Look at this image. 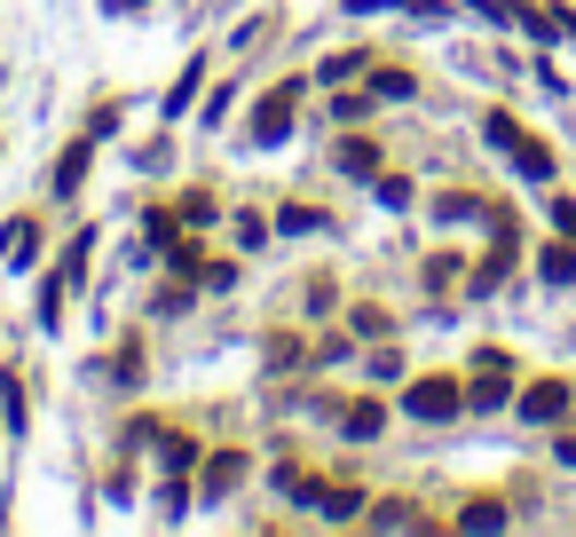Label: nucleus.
Instances as JSON below:
<instances>
[{"mask_svg":"<svg viewBox=\"0 0 576 537\" xmlns=\"http://www.w3.org/2000/svg\"><path fill=\"white\" fill-rule=\"evenodd\" d=\"M458 403H466V395H458V380H451V372H434V380H411V395H403V411L434 427V419H458Z\"/></svg>","mask_w":576,"mask_h":537,"instance_id":"nucleus-1","label":"nucleus"},{"mask_svg":"<svg viewBox=\"0 0 576 537\" xmlns=\"http://www.w3.org/2000/svg\"><path fill=\"white\" fill-rule=\"evenodd\" d=\"M158 458H166V475H182V466L197 458V443H182V434H158Z\"/></svg>","mask_w":576,"mask_h":537,"instance_id":"nucleus-14","label":"nucleus"},{"mask_svg":"<svg viewBox=\"0 0 576 537\" xmlns=\"http://www.w3.org/2000/svg\"><path fill=\"white\" fill-rule=\"evenodd\" d=\"M277 229H292V238H300V229H324V214H309V206H285V214H277Z\"/></svg>","mask_w":576,"mask_h":537,"instance_id":"nucleus-19","label":"nucleus"},{"mask_svg":"<svg viewBox=\"0 0 576 537\" xmlns=\"http://www.w3.org/2000/svg\"><path fill=\"white\" fill-rule=\"evenodd\" d=\"M371 529H419L411 506H371Z\"/></svg>","mask_w":576,"mask_h":537,"instance_id":"nucleus-15","label":"nucleus"},{"mask_svg":"<svg viewBox=\"0 0 576 537\" xmlns=\"http://www.w3.org/2000/svg\"><path fill=\"white\" fill-rule=\"evenodd\" d=\"M87 158H95V143H72V151L56 158V198H72V190H80V175H87Z\"/></svg>","mask_w":576,"mask_h":537,"instance_id":"nucleus-9","label":"nucleus"},{"mask_svg":"<svg viewBox=\"0 0 576 537\" xmlns=\"http://www.w3.org/2000/svg\"><path fill=\"white\" fill-rule=\"evenodd\" d=\"M104 9H143V0H104Z\"/></svg>","mask_w":576,"mask_h":537,"instance_id":"nucleus-24","label":"nucleus"},{"mask_svg":"<svg viewBox=\"0 0 576 537\" xmlns=\"http://www.w3.org/2000/svg\"><path fill=\"white\" fill-rule=\"evenodd\" d=\"M473 372H482V380H473V387H466V403H473V411H497V403H505V395H514V380H505V372H514V363H505L497 348H490L482 363H473Z\"/></svg>","mask_w":576,"mask_h":537,"instance_id":"nucleus-2","label":"nucleus"},{"mask_svg":"<svg viewBox=\"0 0 576 537\" xmlns=\"http://www.w3.org/2000/svg\"><path fill=\"white\" fill-rule=\"evenodd\" d=\"M482 134H490V143H497V151H514V134H521V127H514V119H505V111H490V119H482Z\"/></svg>","mask_w":576,"mask_h":537,"instance_id":"nucleus-18","label":"nucleus"},{"mask_svg":"<svg viewBox=\"0 0 576 537\" xmlns=\"http://www.w3.org/2000/svg\"><path fill=\"white\" fill-rule=\"evenodd\" d=\"M537 277H545V285H576V238H568V246H545V253H537Z\"/></svg>","mask_w":576,"mask_h":537,"instance_id":"nucleus-8","label":"nucleus"},{"mask_svg":"<svg viewBox=\"0 0 576 537\" xmlns=\"http://www.w3.org/2000/svg\"><path fill=\"white\" fill-rule=\"evenodd\" d=\"M197 80H206V63H190V72H182L175 87H166V119H182V111H190V95H197Z\"/></svg>","mask_w":576,"mask_h":537,"instance_id":"nucleus-11","label":"nucleus"},{"mask_svg":"<svg viewBox=\"0 0 576 537\" xmlns=\"http://www.w3.org/2000/svg\"><path fill=\"white\" fill-rule=\"evenodd\" d=\"M561 466H576V434H561Z\"/></svg>","mask_w":576,"mask_h":537,"instance_id":"nucleus-23","label":"nucleus"},{"mask_svg":"<svg viewBox=\"0 0 576 537\" xmlns=\"http://www.w3.org/2000/svg\"><path fill=\"white\" fill-rule=\"evenodd\" d=\"M340 427H348V443H371V434L387 427V411H380V403H356V411H348Z\"/></svg>","mask_w":576,"mask_h":537,"instance_id":"nucleus-10","label":"nucleus"},{"mask_svg":"<svg viewBox=\"0 0 576 537\" xmlns=\"http://www.w3.org/2000/svg\"><path fill=\"white\" fill-rule=\"evenodd\" d=\"M32 238H40V229H32V214H16L9 229H0V261H9V268H32Z\"/></svg>","mask_w":576,"mask_h":537,"instance_id":"nucleus-5","label":"nucleus"},{"mask_svg":"<svg viewBox=\"0 0 576 537\" xmlns=\"http://www.w3.org/2000/svg\"><path fill=\"white\" fill-rule=\"evenodd\" d=\"M568 403H576V387H568V380H537V387H521V419L545 427V419H561V411H568Z\"/></svg>","mask_w":576,"mask_h":537,"instance_id":"nucleus-3","label":"nucleus"},{"mask_svg":"<svg viewBox=\"0 0 576 537\" xmlns=\"http://www.w3.org/2000/svg\"><path fill=\"white\" fill-rule=\"evenodd\" d=\"M237 482H245V458L221 451V458H206V482H197V490H206V498H229Z\"/></svg>","mask_w":576,"mask_h":537,"instance_id":"nucleus-6","label":"nucleus"},{"mask_svg":"<svg viewBox=\"0 0 576 537\" xmlns=\"http://www.w3.org/2000/svg\"><path fill=\"white\" fill-rule=\"evenodd\" d=\"M553 222H561V238H576V198H553Z\"/></svg>","mask_w":576,"mask_h":537,"instance_id":"nucleus-22","label":"nucleus"},{"mask_svg":"<svg viewBox=\"0 0 576 537\" xmlns=\"http://www.w3.org/2000/svg\"><path fill=\"white\" fill-rule=\"evenodd\" d=\"M371 87H380V95H387V104H403V95H411V72H380V80H371Z\"/></svg>","mask_w":576,"mask_h":537,"instance_id":"nucleus-21","label":"nucleus"},{"mask_svg":"<svg viewBox=\"0 0 576 537\" xmlns=\"http://www.w3.org/2000/svg\"><path fill=\"white\" fill-rule=\"evenodd\" d=\"M182 506H190V490H182V475H166V490H158V514H166V522H175Z\"/></svg>","mask_w":576,"mask_h":537,"instance_id":"nucleus-17","label":"nucleus"},{"mask_svg":"<svg viewBox=\"0 0 576 537\" xmlns=\"http://www.w3.org/2000/svg\"><path fill=\"white\" fill-rule=\"evenodd\" d=\"M316 506H324L332 522H356V514H363V498H356V490H316Z\"/></svg>","mask_w":576,"mask_h":537,"instance_id":"nucleus-12","label":"nucleus"},{"mask_svg":"<svg viewBox=\"0 0 576 537\" xmlns=\"http://www.w3.org/2000/svg\"><path fill=\"white\" fill-rule=\"evenodd\" d=\"M292 104H300V87H277V95L261 104V119H253L261 143H285V134H292Z\"/></svg>","mask_w":576,"mask_h":537,"instance_id":"nucleus-4","label":"nucleus"},{"mask_svg":"<svg viewBox=\"0 0 576 537\" xmlns=\"http://www.w3.org/2000/svg\"><path fill=\"white\" fill-rule=\"evenodd\" d=\"M458 529H505V506H497V498H482V506L458 514Z\"/></svg>","mask_w":576,"mask_h":537,"instance_id":"nucleus-13","label":"nucleus"},{"mask_svg":"<svg viewBox=\"0 0 576 537\" xmlns=\"http://www.w3.org/2000/svg\"><path fill=\"white\" fill-rule=\"evenodd\" d=\"M340 166H348V175H371V166H380V151H371V143H340Z\"/></svg>","mask_w":576,"mask_h":537,"instance_id":"nucleus-16","label":"nucleus"},{"mask_svg":"<svg viewBox=\"0 0 576 537\" xmlns=\"http://www.w3.org/2000/svg\"><path fill=\"white\" fill-rule=\"evenodd\" d=\"M434 214H443V222H466V214H482V206H473V198H458V190H451V198H434Z\"/></svg>","mask_w":576,"mask_h":537,"instance_id":"nucleus-20","label":"nucleus"},{"mask_svg":"<svg viewBox=\"0 0 576 537\" xmlns=\"http://www.w3.org/2000/svg\"><path fill=\"white\" fill-rule=\"evenodd\" d=\"M505 158H514L529 182H553V151H545V143H529V134H514V151H505Z\"/></svg>","mask_w":576,"mask_h":537,"instance_id":"nucleus-7","label":"nucleus"}]
</instances>
